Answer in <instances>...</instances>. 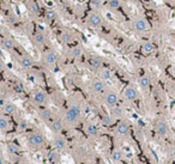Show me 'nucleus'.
Returning a JSON list of instances; mask_svg holds the SVG:
<instances>
[{
    "label": "nucleus",
    "mask_w": 175,
    "mask_h": 164,
    "mask_svg": "<svg viewBox=\"0 0 175 164\" xmlns=\"http://www.w3.org/2000/svg\"><path fill=\"white\" fill-rule=\"evenodd\" d=\"M80 112H82V109H80L79 104H72L68 108V110H67V113L65 115V121L67 123H70V125L76 123L78 117H79V115H80Z\"/></svg>",
    "instance_id": "nucleus-1"
},
{
    "label": "nucleus",
    "mask_w": 175,
    "mask_h": 164,
    "mask_svg": "<svg viewBox=\"0 0 175 164\" xmlns=\"http://www.w3.org/2000/svg\"><path fill=\"white\" fill-rule=\"evenodd\" d=\"M133 28H134V30H137L139 33H144V31H148L150 29V25H149V23L145 18L138 17L133 21Z\"/></svg>",
    "instance_id": "nucleus-2"
},
{
    "label": "nucleus",
    "mask_w": 175,
    "mask_h": 164,
    "mask_svg": "<svg viewBox=\"0 0 175 164\" xmlns=\"http://www.w3.org/2000/svg\"><path fill=\"white\" fill-rule=\"evenodd\" d=\"M28 141L33 146H41L44 143V137L41 133H33V134L29 135Z\"/></svg>",
    "instance_id": "nucleus-3"
},
{
    "label": "nucleus",
    "mask_w": 175,
    "mask_h": 164,
    "mask_svg": "<svg viewBox=\"0 0 175 164\" xmlns=\"http://www.w3.org/2000/svg\"><path fill=\"white\" fill-rule=\"evenodd\" d=\"M88 24H89L90 27L93 28H97L102 24V18L99 13H90L89 17H88Z\"/></svg>",
    "instance_id": "nucleus-4"
},
{
    "label": "nucleus",
    "mask_w": 175,
    "mask_h": 164,
    "mask_svg": "<svg viewBox=\"0 0 175 164\" xmlns=\"http://www.w3.org/2000/svg\"><path fill=\"white\" fill-rule=\"evenodd\" d=\"M155 129H156L157 134H159L161 137H165V135L168 134V125H167L165 121H163V120H159V121L156 122Z\"/></svg>",
    "instance_id": "nucleus-5"
},
{
    "label": "nucleus",
    "mask_w": 175,
    "mask_h": 164,
    "mask_svg": "<svg viewBox=\"0 0 175 164\" xmlns=\"http://www.w3.org/2000/svg\"><path fill=\"white\" fill-rule=\"evenodd\" d=\"M124 96L126 100L128 101H134L137 97H138V94H137V90L133 88V86H127L125 90H124Z\"/></svg>",
    "instance_id": "nucleus-6"
},
{
    "label": "nucleus",
    "mask_w": 175,
    "mask_h": 164,
    "mask_svg": "<svg viewBox=\"0 0 175 164\" xmlns=\"http://www.w3.org/2000/svg\"><path fill=\"white\" fill-rule=\"evenodd\" d=\"M118 101H119V97H118V94H115L114 91H110L107 94L106 96V103L109 106V107H114L118 104Z\"/></svg>",
    "instance_id": "nucleus-7"
},
{
    "label": "nucleus",
    "mask_w": 175,
    "mask_h": 164,
    "mask_svg": "<svg viewBox=\"0 0 175 164\" xmlns=\"http://www.w3.org/2000/svg\"><path fill=\"white\" fill-rule=\"evenodd\" d=\"M58 60V56H56V53H54L53 50L50 52H47L44 54V62L48 64V65H54Z\"/></svg>",
    "instance_id": "nucleus-8"
},
{
    "label": "nucleus",
    "mask_w": 175,
    "mask_h": 164,
    "mask_svg": "<svg viewBox=\"0 0 175 164\" xmlns=\"http://www.w3.org/2000/svg\"><path fill=\"white\" fill-rule=\"evenodd\" d=\"M34 101H35L37 104H43V103H46V101H47V96H46V94H44L43 91H37V92H35V95H34Z\"/></svg>",
    "instance_id": "nucleus-9"
},
{
    "label": "nucleus",
    "mask_w": 175,
    "mask_h": 164,
    "mask_svg": "<svg viewBox=\"0 0 175 164\" xmlns=\"http://www.w3.org/2000/svg\"><path fill=\"white\" fill-rule=\"evenodd\" d=\"M116 132H118V134H120V135H126V134H128V132H130V126H128L126 122H120V123L118 125V127H116Z\"/></svg>",
    "instance_id": "nucleus-10"
},
{
    "label": "nucleus",
    "mask_w": 175,
    "mask_h": 164,
    "mask_svg": "<svg viewBox=\"0 0 175 164\" xmlns=\"http://www.w3.org/2000/svg\"><path fill=\"white\" fill-rule=\"evenodd\" d=\"M19 64H21V66L24 67V68H30V67L33 66V59H31L30 56H28V55H24V56L21 58Z\"/></svg>",
    "instance_id": "nucleus-11"
},
{
    "label": "nucleus",
    "mask_w": 175,
    "mask_h": 164,
    "mask_svg": "<svg viewBox=\"0 0 175 164\" xmlns=\"http://www.w3.org/2000/svg\"><path fill=\"white\" fill-rule=\"evenodd\" d=\"M138 83H139V85H140L142 89L146 90V89H149L151 81H150V78H149L148 75H142V77L139 78V80H138Z\"/></svg>",
    "instance_id": "nucleus-12"
},
{
    "label": "nucleus",
    "mask_w": 175,
    "mask_h": 164,
    "mask_svg": "<svg viewBox=\"0 0 175 164\" xmlns=\"http://www.w3.org/2000/svg\"><path fill=\"white\" fill-rule=\"evenodd\" d=\"M93 90L95 92H97V94L103 92V90H105V83H103L102 80H95L94 83H93Z\"/></svg>",
    "instance_id": "nucleus-13"
},
{
    "label": "nucleus",
    "mask_w": 175,
    "mask_h": 164,
    "mask_svg": "<svg viewBox=\"0 0 175 164\" xmlns=\"http://www.w3.org/2000/svg\"><path fill=\"white\" fill-rule=\"evenodd\" d=\"M142 50H143L144 54H150L155 50V44L152 42H145L142 47Z\"/></svg>",
    "instance_id": "nucleus-14"
},
{
    "label": "nucleus",
    "mask_w": 175,
    "mask_h": 164,
    "mask_svg": "<svg viewBox=\"0 0 175 164\" xmlns=\"http://www.w3.org/2000/svg\"><path fill=\"white\" fill-rule=\"evenodd\" d=\"M3 47H4L5 49H7V50L13 49V48H15V42H13V40H12L11 37L4 38V40H3Z\"/></svg>",
    "instance_id": "nucleus-15"
},
{
    "label": "nucleus",
    "mask_w": 175,
    "mask_h": 164,
    "mask_svg": "<svg viewBox=\"0 0 175 164\" xmlns=\"http://www.w3.org/2000/svg\"><path fill=\"white\" fill-rule=\"evenodd\" d=\"M50 128H52L53 132L59 133V132L62 131V122H61L60 120H54V121L52 122V125H50Z\"/></svg>",
    "instance_id": "nucleus-16"
},
{
    "label": "nucleus",
    "mask_w": 175,
    "mask_h": 164,
    "mask_svg": "<svg viewBox=\"0 0 175 164\" xmlns=\"http://www.w3.org/2000/svg\"><path fill=\"white\" fill-rule=\"evenodd\" d=\"M53 146H54V148H56V150H64L65 146H66V141H65L62 138H58V139H55V140L53 141Z\"/></svg>",
    "instance_id": "nucleus-17"
},
{
    "label": "nucleus",
    "mask_w": 175,
    "mask_h": 164,
    "mask_svg": "<svg viewBox=\"0 0 175 164\" xmlns=\"http://www.w3.org/2000/svg\"><path fill=\"white\" fill-rule=\"evenodd\" d=\"M85 131H86V133L89 134V135H97V133H99V128L95 125H93V123L86 125Z\"/></svg>",
    "instance_id": "nucleus-18"
},
{
    "label": "nucleus",
    "mask_w": 175,
    "mask_h": 164,
    "mask_svg": "<svg viewBox=\"0 0 175 164\" xmlns=\"http://www.w3.org/2000/svg\"><path fill=\"white\" fill-rule=\"evenodd\" d=\"M3 110L6 114H13L16 112V106L13 103H11V102H6L5 106L3 107Z\"/></svg>",
    "instance_id": "nucleus-19"
},
{
    "label": "nucleus",
    "mask_w": 175,
    "mask_h": 164,
    "mask_svg": "<svg viewBox=\"0 0 175 164\" xmlns=\"http://www.w3.org/2000/svg\"><path fill=\"white\" fill-rule=\"evenodd\" d=\"M34 40L37 44H42L46 42V35L43 33H36L35 36H34Z\"/></svg>",
    "instance_id": "nucleus-20"
},
{
    "label": "nucleus",
    "mask_w": 175,
    "mask_h": 164,
    "mask_svg": "<svg viewBox=\"0 0 175 164\" xmlns=\"http://www.w3.org/2000/svg\"><path fill=\"white\" fill-rule=\"evenodd\" d=\"M40 116H41L42 120H44V121H49V120L52 119V112H50L49 109H43V110H41Z\"/></svg>",
    "instance_id": "nucleus-21"
},
{
    "label": "nucleus",
    "mask_w": 175,
    "mask_h": 164,
    "mask_svg": "<svg viewBox=\"0 0 175 164\" xmlns=\"http://www.w3.org/2000/svg\"><path fill=\"white\" fill-rule=\"evenodd\" d=\"M121 6L120 0H108V7L110 10H118Z\"/></svg>",
    "instance_id": "nucleus-22"
},
{
    "label": "nucleus",
    "mask_w": 175,
    "mask_h": 164,
    "mask_svg": "<svg viewBox=\"0 0 175 164\" xmlns=\"http://www.w3.org/2000/svg\"><path fill=\"white\" fill-rule=\"evenodd\" d=\"M82 54H83V49H82L79 46H76V47H73V48L71 49V55H72L73 58H79Z\"/></svg>",
    "instance_id": "nucleus-23"
},
{
    "label": "nucleus",
    "mask_w": 175,
    "mask_h": 164,
    "mask_svg": "<svg viewBox=\"0 0 175 164\" xmlns=\"http://www.w3.org/2000/svg\"><path fill=\"white\" fill-rule=\"evenodd\" d=\"M112 159L114 162H120L122 159V152L120 150H114L112 152Z\"/></svg>",
    "instance_id": "nucleus-24"
},
{
    "label": "nucleus",
    "mask_w": 175,
    "mask_h": 164,
    "mask_svg": "<svg viewBox=\"0 0 175 164\" xmlns=\"http://www.w3.org/2000/svg\"><path fill=\"white\" fill-rule=\"evenodd\" d=\"M90 65H91L94 68H99V67H101V65H102V60H101L100 58H91V59H90Z\"/></svg>",
    "instance_id": "nucleus-25"
},
{
    "label": "nucleus",
    "mask_w": 175,
    "mask_h": 164,
    "mask_svg": "<svg viewBox=\"0 0 175 164\" xmlns=\"http://www.w3.org/2000/svg\"><path fill=\"white\" fill-rule=\"evenodd\" d=\"M100 77H101L102 80H108V79H110V77H112L110 71H109V69H102V71L100 72Z\"/></svg>",
    "instance_id": "nucleus-26"
},
{
    "label": "nucleus",
    "mask_w": 175,
    "mask_h": 164,
    "mask_svg": "<svg viewBox=\"0 0 175 164\" xmlns=\"http://www.w3.org/2000/svg\"><path fill=\"white\" fill-rule=\"evenodd\" d=\"M60 37H61V41H62L64 43H70V42L72 41V36H71V35H70V33H67V31L62 33Z\"/></svg>",
    "instance_id": "nucleus-27"
},
{
    "label": "nucleus",
    "mask_w": 175,
    "mask_h": 164,
    "mask_svg": "<svg viewBox=\"0 0 175 164\" xmlns=\"http://www.w3.org/2000/svg\"><path fill=\"white\" fill-rule=\"evenodd\" d=\"M9 128V120L5 117H0V129L5 131Z\"/></svg>",
    "instance_id": "nucleus-28"
},
{
    "label": "nucleus",
    "mask_w": 175,
    "mask_h": 164,
    "mask_svg": "<svg viewBox=\"0 0 175 164\" xmlns=\"http://www.w3.org/2000/svg\"><path fill=\"white\" fill-rule=\"evenodd\" d=\"M46 18L48 21H54L56 18V12L53 11V10H47L46 11Z\"/></svg>",
    "instance_id": "nucleus-29"
},
{
    "label": "nucleus",
    "mask_w": 175,
    "mask_h": 164,
    "mask_svg": "<svg viewBox=\"0 0 175 164\" xmlns=\"http://www.w3.org/2000/svg\"><path fill=\"white\" fill-rule=\"evenodd\" d=\"M112 114L114 116H121L122 115V108L121 107H118V106L112 107Z\"/></svg>",
    "instance_id": "nucleus-30"
},
{
    "label": "nucleus",
    "mask_w": 175,
    "mask_h": 164,
    "mask_svg": "<svg viewBox=\"0 0 175 164\" xmlns=\"http://www.w3.org/2000/svg\"><path fill=\"white\" fill-rule=\"evenodd\" d=\"M102 123H103L105 126H109V125H112V123H113V117L109 116V115H105L103 119H102Z\"/></svg>",
    "instance_id": "nucleus-31"
},
{
    "label": "nucleus",
    "mask_w": 175,
    "mask_h": 164,
    "mask_svg": "<svg viewBox=\"0 0 175 164\" xmlns=\"http://www.w3.org/2000/svg\"><path fill=\"white\" fill-rule=\"evenodd\" d=\"M29 10H30L34 15H37V13H39V11H40V7H39V5H37L36 3H31V4H30Z\"/></svg>",
    "instance_id": "nucleus-32"
},
{
    "label": "nucleus",
    "mask_w": 175,
    "mask_h": 164,
    "mask_svg": "<svg viewBox=\"0 0 175 164\" xmlns=\"http://www.w3.org/2000/svg\"><path fill=\"white\" fill-rule=\"evenodd\" d=\"M9 151L11 152V153H18V151H19V147H18V145H16V144H9Z\"/></svg>",
    "instance_id": "nucleus-33"
},
{
    "label": "nucleus",
    "mask_w": 175,
    "mask_h": 164,
    "mask_svg": "<svg viewBox=\"0 0 175 164\" xmlns=\"http://www.w3.org/2000/svg\"><path fill=\"white\" fill-rule=\"evenodd\" d=\"M48 159L52 160V162H55V160L58 159V154H56V152H55V151L49 152V153H48Z\"/></svg>",
    "instance_id": "nucleus-34"
},
{
    "label": "nucleus",
    "mask_w": 175,
    "mask_h": 164,
    "mask_svg": "<svg viewBox=\"0 0 175 164\" xmlns=\"http://www.w3.org/2000/svg\"><path fill=\"white\" fill-rule=\"evenodd\" d=\"M91 4L94 7H99L101 5V0H91Z\"/></svg>",
    "instance_id": "nucleus-35"
},
{
    "label": "nucleus",
    "mask_w": 175,
    "mask_h": 164,
    "mask_svg": "<svg viewBox=\"0 0 175 164\" xmlns=\"http://www.w3.org/2000/svg\"><path fill=\"white\" fill-rule=\"evenodd\" d=\"M16 91H17V92H23V86H22L21 83H18V84L16 85Z\"/></svg>",
    "instance_id": "nucleus-36"
},
{
    "label": "nucleus",
    "mask_w": 175,
    "mask_h": 164,
    "mask_svg": "<svg viewBox=\"0 0 175 164\" xmlns=\"http://www.w3.org/2000/svg\"><path fill=\"white\" fill-rule=\"evenodd\" d=\"M171 156H173V158L175 159V145H174L173 148H171Z\"/></svg>",
    "instance_id": "nucleus-37"
},
{
    "label": "nucleus",
    "mask_w": 175,
    "mask_h": 164,
    "mask_svg": "<svg viewBox=\"0 0 175 164\" xmlns=\"http://www.w3.org/2000/svg\"><path fill=\"white\" fill-rule=\"evenodd\" d=\"M15 22H16L15 16H11V17H10V23H15Z\"/></svg>",
    "instance_id": "nucleus-38"
},
{
    "label": "nucleus",
    "mask_w": 175,
    "mask_h": 164,
    "mask_svg": "<svg viewBox=\"0 0 175 164\" xmlns=\"http://www.w3.org/2000/svg\"><path fill=\"white\" fill-rule=\"evenodd\" d=\"M0 106H3V107L5 106V102H4V100H3V98H0Z\"/></svg>",
    "instance_id": "nucleus-39"
},
{
    "label": "nucleus",
    "mask_w": 175,
    "mask_h": 164,
    "mask_svg": "<svg viewBox=\"0 0 175 164\" xmlns=\"http://www.w3.org/2000/svg\"><path fill=\"white\" fill-rule=\"evenodd\" d=\"M3 69H4V65L0 62V72H3Z\"/></svg>",
    "instance_id": "nucleus-40"
},
{
    "label": "nucleus",
    "mask_w": 175,
    "mask_h": 164,
    "mask_svg": "<svg viewBox=\"0 0 175 164\" xmlns=\"http://www.w3.org/2000/svg\"><path fill=\"white\" fill-rule=\"evenodd\" d=\"M0 164H4V159L1 158V156H0Z\"/></svg>",
    "instance_id": "nucleus-41"
},
{
    "label": "nucleus",
    "mask_w": 175,
    "mask_h": 164,
    "mask_svg": "<svg viewBox=\"0 0 175 164\" xmlns=\"http://www.w3.org/2000/svg\"><path fill=\"white\" fill-rule=\"evenodd\" d=\"M165 1H167V3H173L174 0H165Z\"/></svg>",
    "instance_id": "nucleus-42"
},
{
    "label": "nucleus",
    "mask_w": 175,
    "mask_h": 164,
    "mask_svg": "<svg viewBox=\"0 0 175 164\" xmlns=\"http://www.w3.org/2000/svg\"><path fill=\"white\" fill-rule=\"evenodd\" d=\"M100 164H106V163L105 162H100Z\"/></svg>",
    "instance_id": "nucleus-43"
}]
</instances>
